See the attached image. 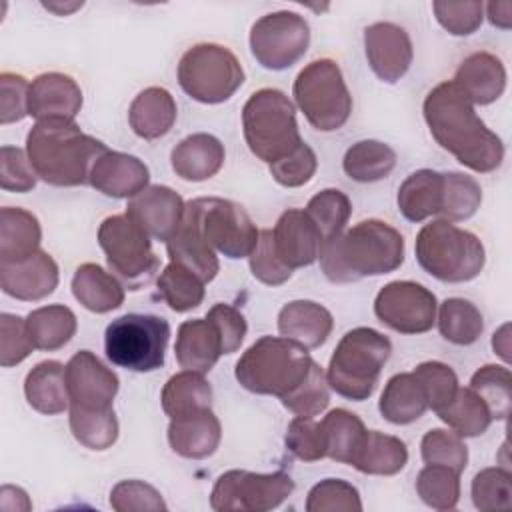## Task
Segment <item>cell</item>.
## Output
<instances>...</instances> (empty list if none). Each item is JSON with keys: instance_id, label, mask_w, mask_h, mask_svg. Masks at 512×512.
Returning a JSON list of instances; mask_svg holds the SVG:
<instances>
[{"instance_id": "f6af8a7d", "label": "cell", "mask_w": 512, "mask_h": 512, "mask_svg": "<svg viewBox=\"0 0 512 512\" xmlns=\"http://www.w3.org/2000/svg\"><path fill=\"white\" fill-rule=\"evenodd\" d=\"M482 202L480 184L462 172H442V208L440 218L458 222L470 218Z\"/></svg>"}, {"instance_id": "03108f58", "label": "cell", "mask_w": 512, "mask_h": 512, "mask_svg": "<svg viewBox=\"0 0 512 512\" xmlns=\"http://www.w3.org/2000/svg\"><path fill=\"white\" fill-rule=\"evenodd\" d=\"M492 348L494 352L508 364L512 360L510 356V324L504 322L492 336Z\"/></svg>"}, {"instance_id": "e575fe53", "label": "cell", "mask_w": 512, "mask_h": 512, "mask_svg": "<svg viewBox=\"0 0 512 512\" xmlns=\"http://www.w3.org/2000/svg\"><path fill=\"white\" fill-rule=\"evenodd\" d=\"M378 410L384 416V420L392 424H410L424 416L428 410V402L424 396L422 386L414 378L412 372L394 374L380 396Z\"/></svg>"}, {"instance_id": "484cf974", "label": "cell", "mask_w": 512, "mask_h": 512, "mask_svg": "<svg viewBox=\"0 0 512 512\" xmlns=\"http://www.w3.org/2000/svg\"><path fill=\"white\" fill-rule=\"evenodd\" d=\"M224 146L222 142L206 132H196L180 140L172 154V170L176 176L188 182H202L212 178L224 164Z\"/></svg>"}, {"instance_id": "44dd1931", "label": "cell", "mask_w": 512, "mask_h": 512, "mask_svg": "<svg viewBox=\"0 0 512 512\" xmlns=\"http://www.w3.org/2000/svg\"><path fill=\"white\" fill-rule=\"evenodd\" d=\"M56 286L58 266L44 250H38L20 262H0V288L16 300H42L52 294Z\"/></svg>"}, {"instance_id": "603a6c76", "label": "cell", "mask_w": 512, "mask_h": 512, "mask_svg": "<svg viewBox=\"0 0 512 512\" xmlns=\"http://www.w3.org/2000/svg\"><path fill=\"white\" fill-rule=\"evenodd\" d=\"M220 438L222 426L212 408L170 418L168 444L176 454L184 458L202 460L212 456L220 444Z\"/></svg>"}, {"instance_id": "ba28073f", "label": "cell", "mask_w": 512, "mask_h": 512, "mask_svg": "<svg viewBox=\"0 0 512 512\" xmlns=\"http://www.w3.org/2000/svg\"><path fill=\"white\" fill-rule=\"evenodd\" d=\"M294 100L308 124L320 132H334L352 112V96L340 66L330 58L312 60L294 80Z\"/></svg>"}, {"instance_id": "c3c4849f", "label": "cell", "mask_w": 512, "mask_h": 512, "mask_svg": "<svg viewBox=\"0 0 512 512\" xmlns=\"http://www.w3.org/2000/svg\"><path fill=\"white\" fill-rule=\"evenodd\" d=\"M326 372L318 366V362H312L308 376L282 400L284 408H288L294 416L302 418H314L316 414L324 412L330 404V390H328Z\"/></svg>"}, {"instance_id": "9a60e30c", "label": "cell", "mask_w": 512, "mask_h": 512, "mask_svg": "<svg viewBox=\"0 0 512 512\" xmlns=\"http://www.w3.org/2000/svg\"><path fill=\"white\" fill-rule=\"evenodd\" d=\"M436 296L412 280L386 284L374 300L376 318L400 334L428 332L436 322Z\"/></svg>"}, {"instance_id": "ffe728a7", "label": "cell", "mask_w": 512, "mask_h": 512, "mask_svg": "<svg viewBox=\"0 0 512 512\" xmlns=\"http://www.w3.org/2000/svg\"><path fill=\"white\" fill-rule=\"evenodd\" d=\"M82 108V90L62 72H44L30 82L28 114L38 120H74Z\"/></svg>"}, {"instance_id": "f1b7e54d", "label": "cell", "mask_w": 512, "mask_h": 512, "mask_svg": "<svg viewBox=\"0 0 512 512\" xmlns=\"http://www.w3.org/2000/svg\"><path fill=\"white\" fill-rule=\"evenodd\" d=\"M166 250L170 256V262H176V264L188 268L204 284L214 280L220 270L216 252L206 244V240L198 232L194 220L186 212L182 214V220H180L176 232L168 238Z\"/></svg>"}, {"instance_id": "e7e4bbea", "label": "cell", "mask_w": 512, "mask_h": 512, "mask_svg": "<svg viewBox=\"0 0 512 512\" xmlns=\"http://www.w3.org/2000/svg\"><path fill=\"white\" fill-rule=\"evenodd\" d=\"M486 10H488V20L494 26L504 30L512 26V2H490Z\"/></svg>"}, {"instance_id": "b9f144b4", "label": "cell", "mask_w": 512, "mask_h": 512, "mask_svg": "<svg viewBox=\"0 0 512 512\" xmlns=\"http://www.w3.org/2000/svg\"><path fill=\"white\" fill-rule=\"evenodd\" d=\"M156 282L160 298L174 312H188L198 308L204 300V282L194 272L176 262L166 264Z\"/></svg>"}, {"instance_id": "52a82bcc", "label": "cell", "mask_w": 512, "mask_h": 512, "mask_svg": "<svg viewBox=\"0 0 512 512\" xmlns=\"http://www.w3.org/2000/svg\"><path fill=\"white\" fill-rule=\"evenodd\" d=\"M414 250L420 268L442 282L474 280L486 262L480 238L442 218L420 228Z\"/></svg>"}, {"instance_id": "4fadbf2b", "label": "cell", "mask_w": 512, "mask_h": 512, "mask_svg": "<svg viewBox=\"0 0 512 512\" xmlns=\"http://www.w3.org/2000/svg\"><path fill=\"white\" fill-rule=\"evenodd\" d=\"M294 490V480L286 472L258 474L248 470H228L218 476L210 494V506L218 512L246 510L266 512L278 508Z\"/></svg>"}, {"instance_id": "003e7915", "label": "cell", "mask_w": 512, "mask_h": 512, "mask_svg": "<svg viewBox=\"0 0 512 512\" xmlns=\"http://www.w3.org/2000/svg\"><path fill=\"white\" fill-rule=\"evenodd\" d=\"M46 10H50V12H56L58 16H66V14H70V12H74V10H78V8H82V2H70V4H62V2H44L42 4Z\"/></svg>"}, {"instance_id": "ab89813d", "label": "cell", "mask_w": 512, "mask_h": 512, "mask_svg": "<svg viewBox=\"0 0 512 512\" xmlns=\"http://www.w3.org/2000/svg\"><path fill=\"white\" fill-rule=\"evenodd\" d=\"M324 432V444H326V456L330 460L350 464L366 428L364 422L344 408L330 410L324 420L320 422Z\"/></svg>"}, {"instance_id": "83f0119b", "label": "cell", "mask_w": 512, "mask_h": 512, "mask_svg": "<svg viewBox=\"0 0 512 512\" xmlns=\"http://www.w3.org/2000/svg\"><path fill=\"white\" fill-rule=\"evenodd\" d=\"M176 102L162 86L144 88L128 108V122L136 136L156 140L166 136L176 122Z\"/></svg>"}, {"instance_id": "f5cc1de1", "label": "cell", "mask_w": 512, "mask_h": 512, "mask_svg": "<svg viewBox=\"0 0 512 512\" xmlns=\"http://www.w3.org/2000/svg\"><path fill=\"white\" fill-rule=\"evenodd\" d=\"M308 512H360L362 502L356 486L340 478H326L314 484L306 498Z\"/></svg>"}, {"instance_id": "ee69618b", "label": "cell", "mask_w": 512, "mask_h": 512, "mask_svg": "<svg viewBox=\"0 0 512 512\" xmlns=\"http://www.w3.org/2000/svg\"><path fill=\"white\" fill-rule=\"evenodd\" d=\"M304 212L314 222L326 244L340 232H344L348 218L352 214V204L342 190L326 188L308 200Z\"/></svg>"}, {"instance_id": "4316f807", "label": "cell", "mask_w": 512, "mask_h": 512, "mask_svg": "<svg viewBox=\"0 0 512 512\" xmlns=\"http://www.w3.org/2000/svg\"><path fill=\"white\" fill-rule=\"evenodd\" d=\"M332 326V314L312 300H292L278 312L280 336L296 340L308 350L322 346L328 340Z\"/></svg>"}, {"instance_id": "7bdbcfd3", "label": "cell", "mask_w": 512, "mask_h": 512, "mask_svg": "<svg viewBox=\"0 0 512 512\" xmlns=\"http://www.w3.org/2000/svg\"><path fill=\"white\" fill-rule=\"evenodd\" d=\"M68 422L72 436L90 450H108L118 438V420L112 408L82 410L70 406Z\"/></svg>"}, {"instance_id": "8d00e7d4", "label": "cell", "mask_w": 512, "mask_h": 512, "mask_svg": "<svg viewBox=\"0 0 512 512\" xmlns=\"http://www.w3.org/2000/svg\"><path fill=\"white\" fill-rule=\"evenodd\" d=\"M26 326L34 348L48 352L68 344L78 328L74 312L64 304H50L32 310L26 316Z\"/></svg>"}, {"instance_id": "9c48e42d", "label": "cell", "mask_w": 512, "mask_h": 512, "mask_svg": "<svg viewBox=\"0 0 512 512\" xmlns=\"http://www.w3.org/2000/svg\"><path fill=\"white\" fill-rule=\"evenodd\" d=\"M170 324L154 314H124L104 332L106 356L132 372H152L164 364Z\"/></svg>"}, {"instance_id": "11a10c76", "label": "cell", "mask_w": 512, "mask_h": 512, "mask_svg": "<svg viewBox=\"0 0 512 512\" xmlns=\"http://www.w3.org/2000/svg\"><path fill=\"white\" fill-rule=\"evenodd\" d=\"M284 442H286L288 452H292L298 460L316 462V460L326 458L322 426H320V422H314L312 418L296 416L288 424Z\"/></svg>"}, {"instance_id": "2e32d148", "label": "cell", "mask_w": 512, "mask_h": 512, "mask_svg": "<svg viewBox=\"0 0 512 512\" xmlns=\"http://www.w3.org/2000/svg\"><path fill=\"white\" fill-rule=\"evenodd\" d=\"M118 384V376L90 350L76 352L66 364V388L70 406L82 410L112 408Z\"/></svg>"}, {"instance_id": "9f6ffc18", "label": "cell", "mask_w": 512, "mask_h": 512, "mask_svg": "<svg viewBox=\"0 0 512 512\" xmlns=\"http://www.w3.org/2000/svg\"><path fill=\"white\" fill-rule=\"evenodd\" d=\"M250 260V270L256 280L268 286H280L284 284L294 270H290L276 254L274 240H272V230H260L258 242L254 250L248 256Z\"/></svg>"}, {"instance_id": "60d3db41", "label": "cell", "mask_w": 512, "mask_h": 512, "mask_svg": "<svg viewBox=\"0 0 512 512\" xmlns=\"http://www.w3.org/2000/svg\"><path fill=\"white\" fill-rule=\"evenodd\" d=\"M436 320L440 334L456 346L474 344L484 330L480 310L464 298H446L438 308Z\"/></svg>"}, {"instance_id": "f546056e", "label": "cell", "mask_w": 512, "mask_h": 512, "mask_svg": "<svg viewBox=\"0 0 512 512\" xmlns=\"http://www.w3.org/2000/svg\"><path fill=\"white\" fill-rule=\"evenodd\" d=\"M72 294L86 310L96 314L112 312L124 302L122 282L94 262L76 268L72 276Z\"/></svg>"}, {"instance_id": "277c9868", "label": "cell", "mask_w": 512, "mask_h": 512, "mask_svg": "<svg viewBox=\"0 0 512 512\" xmlns=\"http://www.w3.org/2000/svg\"><path fill=\"white\" fill-rule=\"evenodd\" d=\"M312 356L306 346L284 336L258 338L236 362L234 376L254 394L284 398L310 372Z\"/></svg>"}, {"instance_id": "f907efd6", "label": "cell", "mask_w": 512, "mask_h": 512, "mask_svg": "<svg viewBox=\"0 0 512 512\" xmlns=\"http://www.w3.org/2000/svg\"><path fill=\"white\" fill-rule=\"evenodd\" d=\"M472 502L478 510H508L512 506V474L506 468L492 466L480 470L470 486Z\"/></svg>"}, {"instance_id": "d590c367", "label": "cell", "mask_w": 512, "mask_h": 512, "mask_svg": "<svg viewBox=\"0 0 512 512\" xmlns=\"http://www.w3.org/2000/svg\"><path fill=\"white\" fill-rule=\"evenodd\" d=\"M162 410L170 418L186 416L212 404V388L202 372L182 370L168 378L162 388Z\"/></svg>"}, {"instance_id": "e0dca14e", "label": "cell", "mask_w": 512, "mask_h": 512, "mask_svg": "<svg viewBox=\"0 0 512 512\" xmlns=\"http://www.w3.org/2000/svg\"><path fill=\"white\" fill-rule=\"evenodd\" d=\"M364 50L372 72L388 84L398 82L408 72L414 58L408 32L394 22H374L366 26Z\"/></svg>"}, {"instance_id": "91938a15", "label": "cell", "mask_w": 512, "mask_h": 512, "mask_svg": "<svg viewBox=\"0 0 512 512\" xmlns=\"http://www.w3.org/2000/svg\"><path fill=\"white\" fill-rule=\"evenodd\" d=\"M34 350L26 320L4 312L0 316V364L4 368L20 364Z\"/></svg>"}, {"instance_id": "db71d44e", "label": "cell", "mask_w": 512, "mask_h": 512, "mask_svg": "<svg viewBox=\"0 0 512 512\" xmlns=\"http://www.w3.org/2000/svg\"><path fill=\"white\" fill-rule=\"evenodd\" d=\"M110 506L116 512H160L166 510L162 494L142 480H122L110 490Z\"/></svg>"}, {"instance_id": "4dcf8cb0", "label": "cell", "mask_w": 512, "mask_h": 512, "mask_svg": "<svg viewBox=\"0 0 512 512\" xmlns=\"http://www.w3.org/2000/svg\"><path fill=\"white\" fill-rule=\"evenodd\" d=\"M24 396L40 414H60L70 406L66 366L58 360L38 362L24 378Z\"/></svg>"}, {"instance_id": "30bf717a", "label": "cell", "mask_w": 512, "mask_h": 512, "mask_svg": "<svg viewBox=\"0 0 512 512\" xmlns=\"http://www.w3.org/2000/svg\"><path fill=\"white\" fill-rule=\"evenodd\" d=\"M178 84L202 104H220L244 84L236 54L220 44L202 42L188 48L178 62Z\"/></svg>"}, {"instance_id": "7c38bea8", "label": "cell", "mask_w": 512, "mask_h": 512, "mask_svg": "<svg viewBox=\"0 0 512 512\" xmlns=\"http://www.w3.org/2000/svg\"><path fill=\"white\" fill-rule=\"evenodd\" d=\"M184 212L194 220L206 244L226 258H246L258 242L260 230L248 212L232 200L202 196L186 202Z\"/></svg>"}, {"instance_id": "d4e9b609", "label": "cell", "mask_w": 512, "mask_h": 512, "mask_svg": "<svg viewBox=\"0 0 512 512\" xmlns=\"http://www.w3.org/2000/svg\"><path fill=\"white\" fill-rule=\"evenodd\" d=\"M174 354L184 370L206 374L224 354L222 338L208 318L186 320L178 326Z\"/></svg>"}, {"instance_id": "8fae6325", "label": "cell", "mask_w": 512, "mask_h": 512, "mask_svg": "<svg viewBox=\"0 0 512 512\" xmlns=\"http://www.w3.org/2000/svg\"><path fill=\"white\" fill-rule=\"evenodd\" d=\"M98 244L106 254L108 268L128 288L140 290L150 284L158 272V258L150 236L126 212L102 220Z\"/></svg>"}, {"instance_id": "6125c7cd", "label": "cell", "mask_w": 512, "mask_h": 512, "mask_svg": "<svg viewBox=\"0 0 512 512\" xmlns=\"http://www.w3.org/2000/svg\"><path fill=\"white\" fill-rule=\"evenodd\" d=\"M28 88L24 76L14 72L0 74V122L12 124L28 116Z\"/></svg>"}, {"instance_id": "cb8c5ba5", "label": "cell", "mask_w": 512, "mask_h": 512, "mask_svg": "<svg viewBox=\"0 0 512 512\" xmlns=\"http://www.w3.org/2000/svg\"><path fill=\"white\" fill-rule=\"evenodd\" d=\"M472 104H492L506 88V68L502 60L490 52H474L466 56L452 80Z\"/></svg>"}, {"instance_id": "74e56055", "label": "cell", "mask_w": 512, "mask_h": 512, "mask_svg": "<svg viewBox=\"0 0 512 512\" xmlns=\"http://www.w3.org/2000/svg\"><path fill=\"white\" fill-rule=\"evenodd\" d=\"M396 166V152L380 140H360L352 144L342 160L348 178L356 182H376L386 178Z\"/></svg>"}, {"instance_id": "8992f818", "label": "cell", "mask_w": 512, "mask_h": 512, "mask_svg": "<svg viewBox=\"0 0 512 512\" xmlns=\"http://www.w3.org/2000/svg\"><path fill=\"white\" fill-rule=\"evenodd\" d=\"M242 130L250 152L268 166L286 158L304 142L298 132L294 104L276 88H260L246 100Z\"/></svg>"}, {"instance_id": "bcb514c9", "label": "cell", "mask_w": 512, "mask_h": 512, "mask_svg": "<svg viewBox=\"0 0 512 512\" xmlns=\"http://www.w3.org/2000/svg\"><path fill=\"white\" fill-rule=\"evenodd\" d=\"M470 388L484 400L492 420H506L512 404V376L506 366L486 364L470 378Z\"/></svg>"}, {"instance_id": "681fc988", "label": "cell", "mask_w": 512, "mask_h": 512, "mask_svg": "<svg viewBox=\"0 0 512 512\" xmlns=\"http://www.w3.org/2000/svg\"><path fill=\"white\" fill-rule=\"evenodd\" d=\"M420 454L426 464L446 466L458 474L464 472L468 464V448L462 436L444 428H432L424 434L420 442Z\"/></svg>"}, {"instance_id": "3957f363", "label": "cell", "mask_w": 512, "mask_h": 512, "mask_svg": "<svg viewBox=\"0 0 512 512\" xmlns=\"http://www.w3.org/2000/svg\"><path fill=\"white\" fill-rule=\"evenodd\" d=\"M106 150L74 120H38L26 136V154L34 172L52 186L88 184L94 162Z\"/></svg>"}, {"instance_id": "5b68a950", "label": "cell", "mask_w": 512, "mask_h": 512, "mask_svg": "<svg viewBox=\"0 0 512 512\" xmlns=\"http://www.w3.org/2000/svg\"><path fill=\"white\" fill-rule=\"evenodd\" d=\"M390 352V340L374 328L360 326L346 332L328 362V386L348 400L370 398Z\"/></svg>"}, {"instance_id": "836d02e7", "label": "cell", "mask_w": 512, "mask_h": 512, "mask_svg": "<svg viewBox=\"0 0 512 512\" xmlns=\"http://www.w3.org/2000/svg\"><path fill=\"white\" fill-rule=\"evenodd\" d=\"M398 210L410 222L438 216L442 208V172L416 170L398 188Z\"/></svg>"}, {"instance_id": "680465c9", "label": "cell", "mask_w": 512, "mask_h": 512, "mask_svg": "<svg viewBox=\"0 0 512 512\" xmlns=\"http://www.w3.org/2000/svg\"><path fill=\"white\" fill-rule=\"evenodd\" d=\"M318 168V158L314 150L302 142L294 152H290L286 158L274 162L268 166L272 178L286 188H298L312 180L314 172Z\"/></svg>"}, {"instance_id": "6f0895ef", "label": "cell", "mask_w": 512, "mask_h": 512, "mask_svg": "<svg viewBox=\"0 0 512 512\" xmlns=\"http://www.w3.org/2000/svg\"><path fill=\"white\" fill-rule=\"evenodd\" d=\"M434 16L438 24L454 36H468L476 32L484 18V4L470 2H434Z\"/></svg>"}, {"instance_id": "d6a6232c", "label": "cell", "mask_w": 512, "mask_h": 512, "mask_svg": "<svg viewBox=\"0 0 512 512\" xmlns=\"http://www.w3.org/2000/svg\"><path fill=\"white\" fill-rule=\"evenodd\" d=\"M40 222L38 218L14 206L0 210V262H20L40 250Z\"/></svg>"}, {"instance_id": "7a4b0ae2", "label": "cell", "mask_w": 512, "mask_h": 512, "mask_svg": "<svg viewBox=\"0 0 512 512\" xmlns=\"http://www.w3.org/2000/svg\"><path fill=\"white\" fill-rule=\"evenodd\" d=\"M404 262V238L384 220H362L324 244L320 266L336 284L394 272Z\"/></svg>"}, {"instance_id": "816d5d0a", "label": "cell", "mask_w": 512, "mask_h": 512, "mask_svg": "<svg viewBox=\"0 0 512 512\" xmlns=\"http://www.w3.org/2000/svg\"><path fill=\"white\" fill-rule=\"evenodd\" d=\"M412 374L424 390L428 408H432L434 412L448 406L460 388L456 372L448 364L438 360H428L418 364L412 370Z\"/></svg>"}, {"instance_id": "7dc6e473", "label": "cell", "mask_w": 512, "mask_h": 512, "mask_svg": "<svg viewBox=\"0 0 512 512\" xmlns=\"http://www.w3.org/2000/svg\"><path fill=\"white\" fill-rule=\"evenodd\" d=\"M460 474L436 464H426L416 476L420 500L434 510H452L460 500Z\"/></svg>"}, {"instance_id": "5bb4252c", "label": "cell", "mask_w": 512, "mask_h": 512, "mask_svg": "<svg viewBox=\"0 0 512 512\" xmlns=\"http://www.w3.org/2000/svg\"><path fill=\"white\" fill-rule=\"evenodd\" d=\"M308 22L288 10L264 14L250 28V50L256 62L268 70H286L308 50Z\"/></svg>"}, {"instance_id": "94428289", "label": "cell", "mask_w": 512, "mask_h": 512, "mask_svg": "<svg viewBox=\"0 0 512 512\" xmlns=\"http://www.w3.org/2000/svg\"><path fill=\"white\" fill-rule=\"evenodd\" d=\"M38 174L34 172L28 154L16 146L0 148V186L8 192H30L36 186Z\"/></svg>"}, {"instance_id": "1f68e13d", "label": "cell", "mask_w": 512, "mask_h": 512, "mask_svg": "<svg viewBox=\"0 0 512 512\" xmlns=\"http://www.w3.org/2000/svg\"><path fill=\"white\" fill-rule=\"evenodd\" d=\"M408 462L406 444L390 434L380 430H366L350 466H354L362 474L372 476H392L400 472Z\"/></svg>"}, {"instance_id": "7402d4cb", "label": "cell", "mask_w": 512, "mask_h": 512, "mask_svg": "<svg viewBox=\"0 0 512 512\" xmlns=\"http://www.w3.org/2000/svg\"><path fill=\"white\" fill-rule=\"evenodd\" d=\"M148 166L124 152L106 150L92 166L88 184L110 198H132L148 186Z\"/></svg>"}, {"instance_id": "6da1fadb", "label": "cell", "mask_w": 512, "mask_h": 512, "mask_svg": "<svg viewBox=\"0 0 512 512\" xmlns=\"http://www.w3.org/2000/svg\"><path fill=\"white\" fill-rule=\"evenodd\" d=\"M432 138L466 168L486 174L504 160V144L476 114L468 96L452 82L436 84L422 104Z\"/></svg>"}, {"instance_id": "ac0fdd59", "label": "cell", "mask_w": 512, "mask_h": 512, "mask_svg": "<svg viewBox=\"0 0 512 512\" xmlns=\"http://www.w3.org/2000/svg\"><path fill=\"white\" fill-rule=\"evenodd\" d=\"M186 202L178 192L168 186H146L142 192L132 196L126 206V214L144 228L150 238L168 242L176 232Z\"/></svg>"}, {"instance_id": "be15d7a7", "label": "cell", "mask_w": 512, "mask_h": 512, "mask_svg": "<svg viewBox=\"0 0 512 512\" xmlns=\"http://www.w3.org/2000/svg\"><path fill=\"white\" fill-rule=\"evenodd\" d=\"M206 318L216 326L220 338H222V350L224 354H232L240 348V344L244 342V336H246V320L242 316L240 310H236L234 306L230 304H214Z\"/></svg>"}, {"instance_id": "d6986e66", "label": "cell", "mask_w": 512, "mask_h": 512, "mask_svg": "<svg viewBox=\"0 0 512 512\" xmlns=\"http://www.w3.org/2000/svg\"><path fill=\"white\" fill-rule=\"evenodd\" d=\"M272 240L278 258L290 268L310 266L320 258L324 240L304 210L290 208L280 214Z\"/></svg>"}, {"instance_id": "f35d334b", "label": "cell", "mask_w": 512, "mask_h": 512, "mask_svg": "<svg viewBox=\"0 0 512 512\" xmlns=\"http://www.w3.org/2000/svg\"><path fill=\"white\" fill-rule=\"evenodd\" d=\"M436 414L444 424H448L452 432H456L462 438L484 434L492 422L488 406L470 386L458 388L452 402L438 410Z\"/></svg>"}]
</instances>
